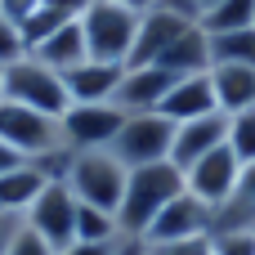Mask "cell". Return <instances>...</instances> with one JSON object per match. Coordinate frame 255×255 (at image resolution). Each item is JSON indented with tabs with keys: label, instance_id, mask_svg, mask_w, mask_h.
<instances>
[{
	"label": "cell",
	"instance_id": "6da1fadb",
	"mask_svg": "<svg viewBox=\"0 0 255 255\" xmlns=\"http://www.w3.org/2000/svg\"><path fill=\"white\" fill-rule=\"evenodd\" d=\"M184 193V170L175 161H157V166H139L126 175V193H121V206H117V229L121 238H134L143 242L152 220Z\"/></svg>",
	"mask_w": 255,
	"mask_h": 255
},
{
	"label": "cell",
	"instance_id": "7a4b0ae2",
	"mask_svg": "<svg viewBox=\"0 0 255 255\" xmlns=\"http://www.w3.org/2000/svg\"><path fill=\"white\" fill-rule=\"evenodd\" d=\"M139 9L117 4V0H94L81 13V31H85V49L94 63H117L126 67L134 54V36H139Z\"/></svg>",
	"mask_w": 255,
	"mask_h": 255
},
{
	"label": "cell",
	"instance_id": "3957f363",
	"mask_svg": "<svg viewBox=\"0 0 255 255\" xmlns=\"http://www.w3.org/2000/svg\"><path fill=\"white\" fill-rule=\"evenodd\" d=\"M0 99L4 103H22V108H36V112H49V117H63L72 108L67 85H63V72L45 67L31 54L4 63V72H0Z\"/></svg>",
	"mask_w": 255,
	"mask_h": 255
},
{
	"label": "cell",
	"instance_id": "277c9868",
	"mask_svg": "<svg viewBox=\"0 0 255 255\" xmlns=\"http://www.w3.org/2000/svg\"><path fill=\"white\" fill-rule=\"evenodd\" d=\"M126 166L108 152V148H90V152H72V166H67V188L81 206H99V211H112L121 206V193H126Z\"/></svg>",
	"mask_w": 255,
	"mask_h": 255
},
{
	"label": "cell",
	"instance_id": "5b68a950",
	"mask_svg": "<svg viewBox=\"0 0 255 255\" xmlns=\"http://www.w3.org/2000/svg\"><path fill=\"white\" fill-rule=\"evenodd\" d=\"M170 148H175V121L170 117H161V112H130L108 152L126 170H139V166L170 161Z\"/></svg>",
	"mask_w": 255,
	"mask_h": 255
},
{
	"label": "cell",
	"instance_id": "8992f818",
	"mask_svg": "<svg viewBox=\"0 0 255 255\" xmlns=\"http://www.w3.org/2000/svg\"><path fill=\"white\" fill-rule=\"evenodd\" d=\"M0 139L18 152L22 161H36V157H45V152L67 148V139H63V117H49V112L22 108V103H4V99H0Z\"/></svg>",
	"mask_w": 255,
	"mask_h": 255
},
{
	"label": "cell",
	"instance_id": "52a82bcc",
	"mask_svg": "<svg viewBox=\"0 0 255 255\" xmlns=\"http://www.w3.org/2000/svg\"><path fill=\"white\" fill-rule=\"evenodd\" d=\"M22 220H27L54 251L76 247V197H72V188H67L63 179H49V184L40 188V197L27 206Z\"/></svg>",
	"mask_w": 255,
	"mask_h": 255
},
{
	"label": "cell",
	"instance_id": "ba28073f",
	"mask_svg": "<svg viewBox=\"0 0 255 255\" xmlns=\"http://www.w3.org/2000/svg\"><path fill=\"white\" fill-rule=\"evenodd\" d=\"M126 126V112L117 103H72L63 112V139L72 152H90V148H112L117 130Z\"/></svg>",
	"mask_w": 255,
	"mask_h": 255
},
{
	"label": "cell",
	"instance_id": "9c48e42d",
	"mask_svg": "<svg viewBox=\"0 0 255 255\" xmlns=\"http://www.w3.org/2000/svg\"><path fill=\"white\" fill-rule=\"evenodd\" d=\"M238 179H242V161L233 157L229 143H220L215 152H206L202 161H193V166L184 170V188H188L193 197H202L211 211L238 188Z\"/></svg>",
	"mask_w": 255,
	"mask_h": 255
},
{
	"label": "cell",
	"instance_id": "30bf717a",
	"mask_svg": "<svg viewBox=\"0 0 255 255\" xmlns=\"http://www.w3.org/2000/svg\"><path fill=\"white\" fill-rule=\"evenodd\" d=\"M188 27H197V22H188L184 13H175V9H166V4H152V9H143V18H139V36H134V54H130V63L126 67H152Z\"/></svg>",
	"mask_w": 255,
	"mask_h": 255
},
{
	"label": "cell",
	"instance_id": "8fae6325",
	"mask_svg": "<svg viewBox=\"0 0 255 255\" xmlns=\"http://www.w3.org/2000/svg\"><path fill=\"white\" fill-rule=\"evenodd\" d=\"M175 81H179V76H170L166 67H126L121 81H117V90H112V103H117L126 117H130V112H157Z\"/></svg>",
	"mask_w": 255,
	"mask_h": 255
},
{
	"label": "cell",
	"instance_id": "7c38bea8",
	"mask_svg": "<svg viewBox=\"0 0 255 255\" xmlns=\"http://www.w3.org/2000/svg\"><path fill=\"white\" fill-rule=\"evenodd\" d=\"M224 139H229V112H206V117H193V121H175L170 161L179 170H188L193 161H202L206 152H215Z\"/></svg>",
	"mask_w": 255,
	"mask_h": 255
},
{
	"label": "cell",
	"instance_id": "4fadbf2b",
	"mask_svg": "<svg viewBox=\"0 0 255 255\" xmlns=\"http://www.w3.org/2000/svg\"><path fill=\"white\" fill-rule=\"evenodd\" d=\"M211 233V206L202 197H193L188 188L152 220L143 242H179V238H206Z\"/></svg>",
	"mask_w": 255,
	"mask_h": 255
},
{
	"label": "cell",
	"instance_id": "5bb4252c",
	"mask_svg": "<svg viewBox=\"0 0 255 255\" xmlns=\"http://www.w3.org/2000/svg\"><path fill=\"white\" fill-rule=\"evenodd\" d=\"M161 117L170 121H193V117H206V112H220L215 103V85H211V72H197V76H179L170 85V94L161 99L157 108Z\"/></svg>",
	"mask_w": 255,
	"mask_h": 255
},
{
	"label": "cell",
	"instance_id": "9a60e30c",
	"mask_svg": "<svg viewBox=\"0 0 255 255\" xmlns=\"http://www.w3.org/2000/svg\"><path fill=\"white\" fill-rule=\"evenodd\" d=\"M121 72H126V67H117V63H94V58H85L81 67L63 72L67 99H72V103H112V90H117Z\"/></svg>",
	"mask_w": 255,
	"mask_h": 255
},
{
	"label": "cell",
	"instance_id": "2e32d148",
	"mask_svg": "<svg viewBox=\"0 0 255 255\" xmlns=\"http://www.w3.org/2000/svg\"><path fill=\"white\" fill-rule=\"evenodd\" d=\"M242 229H255V161L242 166L238 188L211 211V233H242Z\"/></svg>",
	"mask_w": 255,
	"mask_h": 255
},
{
	"label": "cell",
	"instance_id": "e0dca14e",
	"mask_svg": "<svg viewBox=\"0 0 255 255\" xmlns=\"http://www.w3.org/2000/svg\"><path fill=\"white\" fill-rule=\"evenodd\" d=\"M31 58H40L45 67H54V72H72V67H81L85 58H90V49H85V31H81V18H72V22H63L49 40H40L36 49H27Z\"/></svg>",
	"mask_w": 255,
	"mask_h": 255
},
{
	"label": "cell",
	"instance_id": "ac0fdd59",
	"mask_svg": "<svg viewBox=\"0 0 255 255\" xmlns=\"http://www.w3.org/2000/svg\"><path fill=\"white\" fill-rule=\"evenodd\" d=\"M211 85H215V103L220 112H247L255 108V67L238 63H211Z\"/></svg>",
	"mask_w": 255,
	"mask_h": 255
},
{
	"label": "cell",
	"instance_id": "d6986e66",
	"mask_svg": "<svg viewBox=\"0 0 255 255\" xmlns=\"http://www.w3.org/2000/svg\"><path fill=\"white\" fill-rule=\"evenodd\" d=\"M152 67H166L170 76H197V72H211V36L202 27H188Z\"/></svg>",
	"mask_w": 255,
	"mask_h": 255
},
{
	"label": "cell",
	"instance_id": "ffe728a7",
	"mask_svg": "<svg viewBox=\"0 0 255 255\" xmlns=\"http://www.w3.org/2000/svg\"><path fill=\"white\" fill-rule=\"evenodd\" d=\"M45 184H49V179H45L31 161H22V166L4 170V175H0V211L27 215V206L40 197V188H45Z\"/></svg>",
	"mask_w": 255,
	"mask_h": 255
},
{
	"label": "cell",
	"instance_id": "44dd1931",
	"mask_svg": "<svg viewBox=\"0 0 255 255\" xmlns=\"http://www.w3.org/2000/svg\"><path fill=\"white\" fill-rule=\"evenodd\" d=\"M206 36H220V31H242L255 27V0H220L202 22H197Z\"/></svg>",
	"mask_w": 255,
	"mask_h": 255
},
{
	"label": "cell",
	"instance_id": "7402d4cb",
	"mask_svg": "<svg viewBox=\"0 0 255 255\" xmlns=\"http://www.w3.org/2000/svg\"><path fill=\"white\" fill-rule=\"evenodd\" d=\"M211 63H238V67H255V27L211 36Z\"/></svg>",
	"mask_w": 255,
	"mask_h": 255
},
{
	"label": "cell",
	"instance_id": "603a6c76",
	"mask_svg": "<svg viewBox=\"0 0 255 255\" xmlns=\"http://www.w3.org/2000/svg\"><path fill=\"white\" fill-rule=\"evenodd\" d=\"M121 229H117V215L112 211H99V206H81L76 202V242H117Z\"/></svg>",
	"mask_w": 255,
	"mask_h": 255
},
{
	"label": "cell",
	"instance_id": "cb8c5ba5",
	"mask_svg": "<svg viewBox=\"0 0 255 255\" xmlns=\"http://www.w3.org/2000/svg\"><path fill=\"white\" fill-rule=\"evenodd\" d=\"M224 143L233 148V157H238L242 166H251V161H255V108L229 117V139H224Z\"/></svg>",
	"mask_w": 255,
	"mask_h": 255
},
{
	"label": "cell",
	"instance_id": "d4e9b609",
	"mask_svg": "<svg viewBox=\"0 0 255 255\" xmlns=\"http://www.w3.org/2000/svg\"><path fill=\"white\" fill-rule=\"evenodd\" d=\"M63 22H72V18H67V13H58V9H49V4H40V9L18 27V31H22V45H27V49H36V45H40V40H49Z\"/></svg>",
	"mask_w": 255,
	"mask_h": 255
},
{
	"label": "cell",
	"instance_id": "484cf974",
	"mask_svg": "<svg viewBox=\"0 0 255 255\" xmlns=\"http://www.w3.org/2000/svg\"><path fill=\"white\" fill-rule=\"evenodd\" d=\"M148 255H215L211 233L206 238H179V242H143Z\"/></svg>",
	"mask_w": 255,
	"mask_h": 255
},
{
	"label": "cell",
	"instance_id": "4316f807",
	"mask_svg": "<svg viewBox=\"0 0 255 255\" xmlns=\"http://www.w3.org/2000/svg\"><path fill=\"white\" fill-rule=\"evenodd\" d=\"M4 255H58V251H54V247H49V242H45V238L22 220V229L13 233V242H9V251H4Z\"/></svg>",
	"mask_w": 255,
	"mask_h": 255
},
{
	"label": "cell",
	"instance_id": "83f0119b",
	"mask_svg": "<svg viewBox=\"0 0 255 255\" xmlns=\"http://www.w3.org/2000/svg\"><path fill=\"white\" fill-rule=\"evenodd\" d=\"M211 247H215V255H255V229H242V233H211Z\"/></svg>",
	"mask_w": 255,
	"mask_h": 255
},
{
	"label": "cell",
	"instance_id": "f1b7e54d",
	"mask_svg": "<svg viewBox=\"0 0 255 255\" xmlns=\"http://www.w3.org/2000/svg\"><path fill=\"white\" fill-rule=\"evenodd\" d=\"M22 54H27L22 31H18L13 22H4V18H0V67H4V63H13V58H22Z\"/></svg>",
	"mask_w": 255,
	"mask_h": 255
},
{
	"label": "cell",
	"instance_id": "f546056e",
	"mask_svg": "<svg viewBox=\"0 0 255 255\" xmlns=\"http://www.w3.org/2000/svg\"><path fill=\"white\" fill-rule=\"evenodd\" d=\"M126 247H130V238H117V242H76V247H67L58 255H126Z\"/></svg>",
	"mask_w": 255,
	"mask_h": 255
},
{
	"label": "cell",
	"instance_id": "4dcf8cb0",
	"mask_svg": "<svg viewBox=\"0 0 255 255\" xmlns=\"http://www.w3.org/2000/svg\"><path fill=\"white\" fill-rule=\"evenodd\" d=\"M157 4H166V9H175V13H184L188 22H202L220 0H157Z\"/></svg>",
	"mask_w": 255,
	"mask_h": 255
},
{
	"label": "cell",
	"instance_id": "1f68e13d",
	"mask_svg": "<svg viewBox=\"0 0 255 255\" xmlns=\"http://www.w3.org/2000/svg\"><path fill=\"white\" fill-rule=\"evenodd\" d=\"M36 9H40V0H0V18L13 22V27H22Z\"/></svg>",
	"mask_w": 255,
	"mask_h": 255
},
{
	"label": "cell",
	"instance_id": "d6a6232c",
	"mask_svg": "<svg viewBox=\"0 0 255 255\" xmlns=\"http://www.w3.org/2000/svg\"><path fill=\"white\" fill-rule=\"evenodd\" d=\"M22 229V215H13V211H0V255L9 251V242H13V233Z\"/></svg>",
	"mask_w": 255,
	"mask_h": 255
},
{
	"label": "cell",
	"instance_id": "836d02e7",
	"mask_svg": "<svg viewBox=\"0 0 255 255\" xmlns=\"http://www.w3.org/2000/svg\"><path fill=\"white\" fill-rule=\"evenodd\" d=\"M40 4H49V9H58V13H67V18H81L94 0H40Z\"/></svg>",
	"mask_w": 255,
	"mask_h": 255
},
{
	"label": "cell",
	"instance_id": "e575fe53",
	"mask_svg": "<svg viewBox=\"0 0 255 255\" xmlns=\"http://www.w3.org/2000/svg\"><path fill=\"white\" fill-rule=\"evenodd\" d=\"M13 166H22V157H18V152L0 139V175H4V170H13Z\"/></svg>",
	"mask_w": 255,
	"mask_h": 255
},
{
	"label": "cell",
	"instance_id": "d590c367",
	"mask_svg": "<svg viewBox=\"0 0 255 255\" xmlns=\"http://www.w3.org/2000/svg\"><path fill=\"white\" fill-rule=\"evenodd\" d=\"M117 4H130V9H139V13H143V9H152L157 0H117Z\"/></svg>",
	"mask_w": 255,
	"mask_h": 255
},
{
	"label": "cell",
	"instance_id": "8d00e7d4",
	"mask_svg": "<svg viewBox=\"0 0 255 255\" xmlns=\"http://www.w3.org/2000/svg\"><path fill=\"white\" fill-rule=\"evenodd\" d=\"M126 255H148V251H143V242H134V238H130V247H126Z\"/></svg>",
	"mask_w": 255,
	"mask_h": 255
},
{
	"label": "cell",
	"instance_id": "74e56055",
	"mask_svg": "<svg viewBox=\"0 0 255 255\" xmlns=\"http://www.w3.org/2000/svg\"><path fill=\"white\" fill-rule=\"evenodd\" d=\"M0 72H4V67H0Z\"/></svg>",
	"mask_w": 255,
	"mask_h": 255
}]
</instances>
